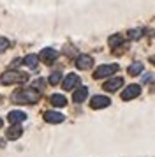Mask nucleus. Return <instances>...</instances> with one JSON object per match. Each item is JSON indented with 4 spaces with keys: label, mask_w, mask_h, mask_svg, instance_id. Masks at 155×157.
Returning <instances> with one entry per match:
<instances>
[{
    "label": "nucleus",
    "mask_w": 155,
    "mask_h": 157,
    "mask_svg": "<svg viewBox=\"0 0 155 157\" xmlns=\"http://www.w3.org/2000/svg\"><path fill=\"white\" fill-rule=\"evenodd\" d=\"M141 94V86L139 85H129L125 86V90L122 92V101H130V99H136L138 95Z\"/></svg>",
    "instance_id": "obj_5"
},
{
    "label": "nucleus",
    "mask_w": 155,
    "mask_h": 157,
    "mask_svg": "<svg viewBox=\"0 0 155 157\" xmlns=\"http://www.w3.org/2000/svg\"><path fill=\"white\" fill-rule=\"evenodd\" d=\"M39 58H41L44 64H53L56 58H58V51L55 48H44V50L39 53Z\"/></svg>",
    "instance_id": "obj_4"
},
{
    "label": "nucleus",
    "mask_w": 155,
    "mask_h": 157,
    "mask_svg": "<svg viewBox=\"0 0 155 157\" xmlns=\"http://www.w3.org/2000/svg\"><path fill=\"white\" fill-rule=\"evenodd\" d=\"M2 125H4V120H2V118H0V127H2Z\"/></svg>",
    "instance_id": "obj_23"
},
{
    "label": "nucleus",
    "mask_w": 155,
    "mask_h": 157,
    "mask_svg": "<svg viewBox=\"0 0 155 157\" xmlns=\"http://www.w3.org/2000/svg\"><path fill=\"white\" fill-rule=\"evenodd\" d=\"M108 44H109L111 48H118V46H122V44H123V36L115 34V36H111L109 39H108Z\"/></svg>",
    "instance_id": "obj_17"
},
{
    "label": "nucleus",
    "mask_w": 155,
    "mask_h": 157,
    "mask_svg": "<svg viewBox=\"0 0 155 157\" xmlns=\"http://www.w3.org/2000/svg\"><path fill=\"white\" fill-rule=\"evenodd\" d=\"M44 120L48 124H62L65 120V117L62 113H58V111H46L44 113Z\"/></svg>",
    "instance_id": "obj_11"
},
{
    "label": "nucleus",
    "mask_w": 155,
    "mask_h": 157,
    "mask_svg": "<svg viewBox=\"0 0 155 157\" xmlns=\"http://www.w3.org/2000/svg\"><path fill=\"white\" fill-rule=\"evenodd\" d=\"M143 69H145L143 62H132V64L129 65L127 72H129V76H138V74H141V72H143Z\"/></svg>",
    "instance_id": "obj_14"
},
{
    "label": "nucleus",
    "mask_w": 155,
    "mask_h": 157,
    "mask_svg": "<svg viewBox=\"0 0 155 157\" xmlns=\"http://www.w3.org/2000/svg\"><path fill=\"white\" fill-rule=\"evenodd\" d=\"M11 99H13V102H18V104H35L41 99V94L35 88H25L20 92H14L11 95Z\"/></svg>",
    "instance_id": "obj_1"
},
{
    "label": "nucleus",
    "mask_w": 155,
    "mask_h": 157,
    "mask_svg": "<svg viewBox=\"0 0 155 157\" xmlns=\"http://www.w3.org/2000/svg\"><path fill=\"white\" fill-rule=\"evenodd\" d=\"M7 48H9V41H7L6 37H0V53L6 51Z\"/></svg>",
    "instance_id": "obj_20"
},
{
    "label": "nucleus",
    "mask_w": 155,
    "mask_h": 157,
    "mask_svg": "<svg viewBox=\"0 0 155 157\" xmlns=\"http://www.w3.org/2000/svg\"><path fill=\"white\" fill-rule=\"evenodd\" d=\"M141 36H143V30H141V29L130 30V32H129V37H130V39H139Z\"/></svg>",
    "instance_id": "obj_19"
},
{
    "label": "nucleus",
    "mask_w": 155,
    "mask_h": 157,
    "mask_svg": "<svg viewBox=\"0 0 155 157\" xmlns=\"http://www.w3.org/2000/svg\"><path fill=\"white\" fill-rule=\"evenodd\" d=\"M120 69L118 64H104V65H99L95 72H93V78L95 79H102V78H108V76H113L115 72Z\"/></svg>",
    "instance_id": "obj_3"
},
{
    "label": "nucleus",
    "mask_w": 155,
    "mask_h": 157,
    "mask_svg": "<svg viewBox=\"0 0 155 157\" xmlns=\"http://www.w3.org/2000/svg\"><path fill=\"white\" fill-rule=\"evenodd\" d=\"M78 83H79V76L78 74H74V72H69L65 78H63V90H72L74 86H78Z\"/></svg>",
    "instance_id": "obj_9"
},
{
    "label": "nucleus",
    "mask_w": 155,
    "mask_h": 157,
    "mask_svg": "<svg viewBox=\"0 0 155 157\" xmlns=\"http://www.w3.org/2000/svg\"><path fill=\"white\" fill-rule=\"evenodd\" d=\"M7 120L11 122V124H21V122L27 120V113L25 111H21V109H13V111H9L7 115Z\"/></svg>",
    "instance_id": "obj_8"
},
{
    "label": "nucleus",
    "mask_w": 155,
    "mask_h": 157,
    "mask_svg": "<svg viewBox=\"0 0 155 157\" xmlns=\"http://www.w3.org/2000/svg\"><path fill=\"white\" fill-rule=\"evenodd\" d=\"M25 81H28V74L20 71H7L0 78L2 85H16V83H25Z\"/></svg>",
    "instance_id": "obj_2"
},
{
    "label": "nucleus",
    "mask_w": 155,
    "mask_h": 157,
    "mask_svg": "<svg viewBox=\"0 0 155 157\" xmlns=\"http://www.w3.org/2000/svg\"><path fill=\"white\" fill-rule=\"evenodd\" d=\"M92 65H93V58L90 55H78L76 58V67L81 71H88Z\"/></svg>",
    "instance_id": "obj_7"
},
{
    "label": "nucleus",
    "mask_w": 155,
    "mask_h": 157,
    "mask_svg": "<svg viewBox=\"0 0 155 157\" xmlns=\"http://www.w3.org/2000/svg\"><path fill=\"white\" fill-rule=\"evenodd\" d=\"M60 76H62V74H60V72H53V74H51V76H49V85H58V83H60Z\"/></svg>",
    "instance_id": "obj_18"
},
{
    "label": "nucleus",
    "mask_w": 155,
    "mask_h": 157,
    "mask_svg": "<svg viewBox=\"0 0 155 157\" xmlns=\"http://www.w3.org/2000/svg\"><path fill=\"white\" fill-rule=\"evenodd\" d=\"M150 90H152V92H155V81L152 83V85H150Z\"/></svg>",
    "instance_id": "obj_22"
},
{
    "label": "nucleus",
    "mask_w": 155,
    "mask_h": 157,
    "mask_svg": "<svg viewBox=\"0 0 155 157\" xmlns=\"http://www.w3.org/2000/svg\"><path fill=\"white\" fill-rule=\"evenodd\" d=\"M49 102H51L55 108L67 106V99H65V95H62V94H53V95L49 97Z\"/></svg>",
    "instance_id": "obj_12"
},
{
    "label": "nucleus",
    "mask_w": 155,
    "mask_h": 157,
    "mask_svg": "<svg viewBox=\"0 0 155 157\" xmlns=\"http://www.w3.org/2000/svg\"><path fill=\"white\" fill-rule=\"evenodd\" d=\"M123 85V78H111V79H108L104 83V90H108V92H116L120 86Z\"/></svg>",
    "instance_id": "obj_10"
},
{
    "label": "nucleus",
    "mask_w": 155,
    "mask_h": 157,
    "mask_svg": "<svg viewBox=\"0 0 155 157\" xmlns=\"http://www.w3.org/2000/svg\"><path fill=\"white\" fill-rule=\"evenodd\" d=\"M37 60H39V57L32 53V55H27V57L23 58L21 64H25L27 67H32V69H34V67H37Z\"/></svg>",
    "instance_id": "obj_16"
},
{
    "label": "nucleus",
    "mask_w": 155,
    "mask_h": 157,
    "mask_svg": "<svg viewBox=\"0 0 155 157\" xmlns=\"http://www.w3.org/2000/svg\"><path fill=\"white\" fill-rule=\"evenodd\" d=\"M152 62H153V65H155V57H153V58H152Z\"/></svg>",
    "instance_id": "obj_24"
},
{
    "label": "nucleus",
    "mask_w": 155,
    "mask_h": 157,
    "mask_svg": "<svg viewBox=\"0 0 155 157\" xmlns=\"http://www.w3.org/2000/svg\"><path fill=\"white\" fill-rule=\"evenodd\" d=\"M150 79H152V74H150V72H146V74H145V76H143V81H145V83H146V81H150Z\"/></svg>",
    "instance_id": "obj_21"
},
{
    "label": "nucleus",
    "mask_w": 155,
    "mask_h": 157,
    "mask_svg": "<svg viewBox=\"0 0 155 157\" xmlns=\"http://www.w3.org/2000/svg\"><path fill=\"white\" fill-rule=\"evenodd\" d=\"M21 134H23V129H21V125H18V124H14L13 127L7 131V138H9V140H18Z\"/></svg>",
    "instance_id": "obj_15"
},
{
    "label": "nucleus",
    "mask_w": 155,
    "mask_h": 157,
    "mask_svg": "<svg viewBox=\"0 0 155 157\" xmlns=\"http://www.w3.org/2000/svg\"><path fill=\"white\" fill-rule=\"evenodd\" d=\"M86 97H88V88H86V86H81V88H78L76 92H74V95H72V101L79 104V102H83Z\"/></svg>",
    "instance_id": "obj_13"
},
{
    "label": "nucleus",
    "mask_w": 155,
    "mask_h": 157,
    "mask_svg": "<svg viewBox=\"0 0 155 157\" xmlns=\"http://www.w3.org/2000/svg\"><path fill=\"white\" fill-rule=\"evenodd\" d=\"M109 104H111V99L106 95H93L90 101V106L93 109H102V108H108Z\"/></svg>",
    "instance_id": "obj_6"
}]
</instances>
